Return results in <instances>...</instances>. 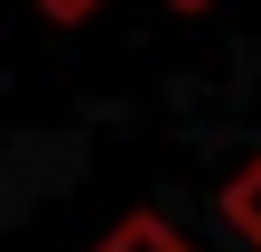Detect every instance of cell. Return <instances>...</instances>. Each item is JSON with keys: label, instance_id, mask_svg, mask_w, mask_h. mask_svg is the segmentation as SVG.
Wrapping results in <instances>:
<instances>
[{"label": "cell", "instance_id": "1", "mask_svg": "<svg viewBox=\"0 0 261 252\" xmlns=\"http://www.w3.org/2000/svg\"><path fill=\"white\" fill-rule=\"evenodd\" d=\"M215 215H224V224H233V234H243V243L261 252V149H252V159H243L233 178L215 187Z\"/></svg>", "mask_w": 261, "mask_h": 252}, {"label": "cell", "instance_id": "2", "mask_svg": "<svg viewBox=\"0 0 261 252\" xmlns=\"http://www.w3.org/2000/svg\"><path fill=\"white\" fill-rule=\"evenodd\" d=\"M93 252H196V243L168 224V215H121V224H112L103 243H93Z\"/></svg>", "mask_w": 261, "mask_h": 252}, {"label": "cell", "instance_id": "3", "mask_svg": "<svg viewBox=\"0 0 261 252\" xmlns=\"http://www.w3.org/2000/svg\"><path fill=\"white\" fill-rule=\"evenodd\" d=\"M93 10H103V0H38V19H56V28H84Z\"/></svg>", "mask_w": 261, "mask_h": 252}, {"label": "cell", "instance_id": "4", "mask_svg": "<svg viewBox=\"0 0 261 252\" xmlns=\"http://www.w3.org/2000/svg\"><path fill=\"white\" fill-rule=\"evenodd\" d=\"M168 10H187V19H196V10H205V0H168Z\"/></svg>", "mask_w": 261, "mask_h": 252}]
</instances>
